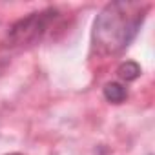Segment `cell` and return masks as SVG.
I'll return each instance as SVG.
<instances>
[{
    "label": "cell",
    "mask_w": 155,
    "mask_h": 155,
    "mask_svg": "<svg viewBox=\"0 0 155 155\" xmlns=\"http://www.w3.org/2000/svg\"><path fill=\"white\" fill-rule=\"evenodd\" d=\"M9 155H22V153H9Z\"/></svg>",
    "instance_id": "cell-5"
},
{
    "label": "cell",
    "mask_w": 155,
    "mask_h": 155,
    "mask_svg": "<svg viewBox=\"0 0 155 155\" xmlns=\"http://www.w3.org/2000/svg\"><path fill=\"white\" fill-rule=\"evenodd\" d=\"M117 73H119L120 79H124V81H135L137 77L140 75V68L135 62H126V64H122L119 68Z\"/></svg>",
    "instance_id": "cell-4"
},
{
    "label": "cell",
    "mask_w": 155,
    "mask_h": 155,
    "mask_svg": "<svg viewBox=\"0 0 155 155\" xmlns=\"http://www.w3.org/2000/svg\"><path fill=\"white\" fill-rule=\"evenodd\" d=\"M104 97H106L110 102H113V104H120L122 101H126L128 90H126L124 86L117 84V82H110V84L104 86Z\"/></svg>",
    "instance_id": "cell-3"
},
{
    "label": "cell",
    "mask_w": 155,
    "mask_h": 155,
    "mask_svg": "<svg viewBox=\"0 0 155 155\" xmlns=\"http://www.w3.org/2000/svg\"><path fill=\"white\" fill-rule=\"evenodd\" d=\"M144 18V6L137 2H111L95 18L93 48L102 55L124 49L137 35Z\"/></svg>",
    "instance_id": "cell-1"
},
{
    "label": "cell",
    "mask_w": 155,
    "mask_h": 155,
    "mask_svg": "<svg viewBox=\"0 0 155 155\" xmlns=\"http://www.w3.org/2000/svg\"><path fill=\"white\" fill-rule=\"evenodd\" d=\"M51 17L55 18V11H44V13H33L31 17H28L26 20H20L13 31H11V42L13 44H28V42H33L37 40L44 29L48 28Z\"/></svg>",
    "instance_id": "cell-2"
}]
</instances>
